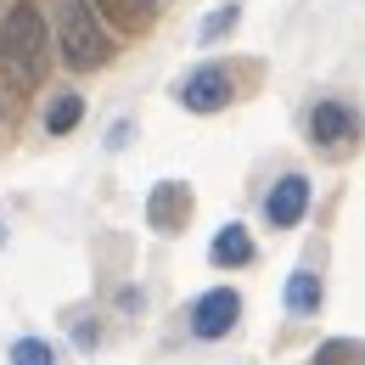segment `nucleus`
Listing matches in <instances>:
<instances>
[{
  "label": "nucleus",
  "mask_w": 365,
  "mask_h": 365,
  "mask_svg": "<svg viewBox=\"0 0 365 365\" xmlns=\"http://www.w3.org/2000/svg\"><path fill=\"white\" fill-rule=\"evenodd\" d=\"M46 62H51V34H46V17L40 6L17 0L0 23V68L17 79V85H40L46 79Z\"/></svg>",
  "instance_id": "nucleus-1"
},
{
  "label": "nucleus",
  "mask_w": 365,
  "mask_h": 365,
  "mask_svg": "<svg viewBox=\"0 0 365 365\" xmlns=\"http://www.w3.org/2000/svg\"><path fill=\"white\" fill-rule=\"evenodd\" d=\"M56 51H62V62L79 68V73H91V68H101V62L113 56V40H107V29L96 23L91 0H56Z\"/></svg>",
  "instance_id": "nucleus-2"
},
{
  "label": "nucleus",
  "mask_w": 365,
  "mask_h": 365,
  "mask_svg": "<svg viewBox=\"0 0 365 365\" xmlns=\"http://www.w3.org/2000/svg\"><path fill=\"white\" fill-rule=\"evenodd\" d=\"M242 320V298L230 292V287H214V292H202L197 304H191V331L202 337V343H220L230 337V326Z\"/></svg>",
  "instance_id": "nucleus-3"
},
{
  "label": "nucleus",
  "mask_w": 365,
  "mask_h": 365,
  "mask_svg": "<svg viewBox=\"0 0 365 365\" xmlns=\"http://www.w3.org/2000/svg\"><path fill=\"white\" fill-rule=\"evenodd\" d=\"M225 101H230V73H225V68H214V62L180 79V107H185V113H220Z\"/></svg>",
  "instance_id": "nucleus-4"
},
{
  "label": "nucleus",
  "mask_w": 365,
  "mask_h": 365,
  "mask_svg": "<svg viewBox=\"0 0 365 365\" xmlns=\"http://www.w3.org/2000/svg\"><path fill=\"white\" fill-rule=\"evenodd\" d=\"M304 208H309V180H304V175H281V180L270 185V197H264V220H270L275 230H292L304 220Z\"/></svg>",
  "instance_id": "nucleus-5"
},
{
  "label": "nucleus",
  "mask_w": 365,
  "mask_h": 365,
  "mask_svg": "<svg viewBox=\"0 0 365 365\" xmlns=\"http://www.w3.org/2000/svg\"><path fill=\"white\" fill-rule=\"evenodd\" d=\"M309 135H315V146L343 152L349 140L360 135V118H354V107H343V101H320L315 113H309Z\"/></svg>",
  "instance_id": "nucleus-6"
},
{
  "label": "nucleus",
  "mask_w": 365,
  "mask_h": 365,
  "mask_svg": "<svg viewBox=\"0 0 365 365\" xmlns=\"http://www.w3.org/2000/svg\"><path fill=\"white\" fill-rule=\"evenodd\" d=\"M185 214H191V191H185L180 180H163L152 197H146V220H152V230H180Z\"/></svg>",
  "instance_id": "nucleus-7"
},
{
  "label": "nucleus",
  "mask_w": 365,
  "mask_h": 365,
  "mask_svg": "<svg viewBox=\"0 0 365 365\" xmlns=\"http://www.w3.org/2000/svg\"><path fill=\"white\" fill-rule=\"evenodd\" d=\"M208 259L220 270H236V264H253V236L242 225H220V236L208 242Z\"/></svg>",
  "instance_id": "nucleus-8"
},
{
  "label": "nucleus",
  "mask_w": 365,
  "mask_h": 365,
  "mask_svg": "<svg viewBox=\"0 0 365 365\" xmlns=\"http://www.w3.org/2000/svg\"><path fill=\"white\" fill-rule=\"evenodd\" d=\"M152 11H158V0H96V17H107L124 34H140L152 23Z\"/></svg>",
  "instance_id": "nucleus-9"
},
{
  "label": "nucleus",
  "mask_w": 365,
  "mask_h": 365,
  "mask_svg": "<svg viewBox=\"0 0 365 365\" xmlns=\"http://www.w3.org/2000/svg\"><path fill=\"white\" fill-rule=\"evenodd\" d=\"M287 309L292 315H320V275L315 270H292V281H287Z\"/></svg>",
  "instance_id": "nucleus-10"
},
{
  "label": "nucleus",
  "mask_w": 365,
  "mask_h": 365,
  "mask_svg": "<svg viewBox=\"0 0 365 365\" xmlns=\"http://www.w3.org/2000/svg\"><path fill=\"white\" fill-rule=\"evenodd\" d=\"M79 118H85V101H79L73 91H62V96H56V101L46 107V130H51V135H68Z\"/></svg>",
  "instance_id": "nucleus-11"
},
{
  "label": "nucleus",
  "mask_w": 365,
  "mask_h": 365,
  "mask_svg": "<svg viewBox=\"0 0 365 365\" xmlns=\"http://www.w3.org/2000/svg\"><path fill=\"white\" fill-rule=\"evenodd\" d=\"M315 365H365V343L360 337H331L315 349Z\"/></svg>",
  "instance_id": "nucleus-12"
},
{
  "label": "nucleus",
  "mask_w": 365,
  "mask_h": 365,
  "mask_svg": "<svg viewBox=\"0 0 365 365\" xmlns=\"http://www.w3.org/2000/svg\"><path fill=\"white\" fill-rule=\"evenodd\" d=\"M11 365H56V354H51V343H40V337H17L11 343Z\"/></svg>",
  "instance_id": "nucleus-13"
},
{
  "label": "nucleus",
  "mask_w": 365,
  "mask_h": 365,
  "mask_svg": "<svg viewBox=\"0 0 365 365\" xmlns=\"http://www.w3.org/2000/svg\"><path fill=\"white\" fill-rule=\"evenodd\" d=\"M225 29H236V6H220V11H214V17L202 23V40H220Z\"/></svg>",
  "instance_id": "nucleus-14"
}]
</instances>
